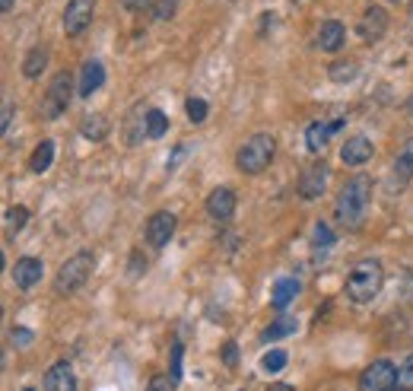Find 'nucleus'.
Wrapping results in <instances>:
<instances>
[{"label":"nucleus","instance_id":"f257e3e1","mask_svg":"<svg viewBox=\"0 0 413 391\" xmlns=\"http://www.w3.org/2000/svg\"><path fill=\"white\" fill-rule=\"evenodd\" d=\"M369 204H372V179L369 175H353L337 194V223L343 229H359L366 223Z\"/></svg>","mask_w":413,"mask_h":391},{"label":"nucleus","instance_id":"f03ea898","mask_svg":"<svg viewBox=\"0 0 413 391\" xmlns=\"http://www.w3.org/2000/svg\"><path fill=\"white\" fill-rule=\"evenodd\" d=\"M381 283H385V270H381L378 261H372V258H366V261H359L353 270H349L347 277V296L353 302H372L375 296L381 293Z\"/></svg>","mask_w":413,"mask_h":391},{"label":"nucleus","instance_id":"7ed1b4c3","mask_svg":"<svg viewBox=\"0 0 413 391\" xmlns=\"http://www.w3.org/2000/svg\"><path fill=\"white\" fill-rule=\"evenodd\" d=\"M273 153H277V140L270 134H254L251 140L241 143L239 156H235V166L245 175H261L273 162Z\"/></svg>","mask_w":413,"mask_h":391},{"label":"nucleus","instance_id":"20e7f679","mask_svg":"<svg viewBox=\"0 0 413 391\" xmlns=\"http://www.w3.org/2000/svg\"><path fill=\"white\" fill-rule=\"evenodd\" d=\"M92 267H95V255H92V251H76L73 258H67V261L61 264V270H57V277H54V289L61 296L76 293V289H80L83 283L92 277Z\"/></svg>","mask_w":413,"mask_h":391},{"label":"nucleus","instance_id":"39448f33","mask_svg":"<svg viewBox=\"0 0 413 391\" xmlns=\"http://www.w3.org/2000/svg\"><path fill=\"white\" fill-rule=\"evenodd\" d=\"M73 80L76 77L70 71H61L54 80H51L48 92H44L42 105H38V115H42L44 121H51V118H57V115H64V112H67L70 99H73Z\"/></svg>","mask_w":413,"mask_h":391},{"label":"nucleus","instance_id":"423d86ee","mask_svg":"<svg viewBox=\"0 0 413 391\" xmlns=\"http://www.w3.org/2000/svg\"><path fill=\"white\" fill-rule=\"evenodd\" d=\"M359 391H397V369L388 359H375L359 375Z\"/></svg>","mask_w":413,"mask_h":391},{"label":"nucleus","instance_id":"0eeeda50","mask_svg":"<svg viewBox=\"0 0 413 391\" xmlns=\"http://www.w3.org/2000/svg\"><path fill=\"white\" fill-rule=\"evenodd\" d=\"M92 13H95V0H67V10H64V32L67 35L86 32V26L92 23Z\"/></svg>","mask_w":413,"mask_h":391},{"label":"nucleus","instance_id":"6e6552de","mask_svg":"<svg viewBox=\"0 0 413 391\" xmlns=\"http://www.w3.org/2000/svg\"><path fill=\"white\" fill-rule=\"evenodd\" d=\"M175 226H178L175 213H169V210L152 213V217L146 219V242H150L152 248H162V245H169V239L175 236Z\"/></svg>","mask_w":413,"mask_h":391},{"label":"nucleus","instance_id":"1a4fd4ad","mask_svg":"<svg viewBox=\"0 0 413 391\" xmlns=\"http://www.w3.org/2000/svg\"><path fill=\"white\" fill-rule=\"evenodd\" d=\"M328 179H330V169L324 166V162H315L311 169H305L302 179H299V198L302 200L321 198L324 188H328Z\"/></svg>","mask_w":413,"mask_h":391},{"label":"nucleus","instance_id":"9d476101","mask_svg":"<svg viewBox=\"0 0 413 391\" xmlns=\"http://www.w3.org/2000/svg\"><path fill=\"white\" fill-rule=\"evenodd\" d=\"M359 35L366 42H378L381 35L388 32V13H385V7H366V13L359 16Z\"/></svg>","mask_w":413,"mask_h":391},{"label":"nucleus","instance_id":"9b49d317","mask_svg":"<svg viewBox=\"0 0 413 391\" xmlns=\"http://www.w3.org/2000/svg\"><path fill=\"white\" fill-rule=\"evenodd\" d=\"M372 140L369 137H349L347 143H343L340 150V162L343 166H366L369 160H372Z\"/></svg>","mask_w":413,"mask_h":391},{"label":"nucleus","instance_id":"f8f14e48","mask_svg":"<svg viewBox=\"0 0 413 391\" xmlns=\"http://www.w3.org/2000/svg\"><path fill=\"white\" fill-rule=\"evenodd\" d=\"M44 267L38 258H19L16 264H13V283H16L19 289H32L38 280H42Z\"/></svg>","mask_w":413,"mask_h":391},{"label":"nucleus","instance_id":"ddd939ff","mask_svg":"<svg viewBox=\"0 0 413 391\" xmlns=\"http://www.w3.org/2000/svg\"><path fill=\"white\" fill-rule=\"evenodd\" d=\"M207 213L216 219V223H226V219L235 213V194L229 191V188H216V191H210Z\"/></svg>","mask_w":413,"mask_h":391},{"label":"nucleus","instance_id":"4468645a","mask_svg":"<svg viewBox=\"0 0 413 391\" xmlns=\"http://www.w3.org/2000/svg\"><path fill=\"white\" fill-rule=\"evenodd\" d=\"M44 391H76V375L70 369V363H54L44 372Z\"/></svg>","mask_w":413,"mask_h":391},{"label":"nucleus","instance_id":"2eb2a0df","mask_svg":"<svg viewBox=\"0 0 413 391\" xmlns=\"http://www.w3.org/2000/svg\"><path fill=\"white\" fill-rule=\"evenodd\" d=\"M76 80H80V90H76L80 92V99H89L102 83H105V67H102L99 61H86Z\"/></svg>","mask_w":413,"mask_h":391},{"label":"nucleus","instance_id":"dca6fc26","mask_svg":"<svg viewBox=\"0 0 413 391\" xmlns=\"http://www.w3.org/2000/svg\"><path fill=\"white\" fill-rule=\"evenodd\" d=\"M343 42H347V29H343L340 20L321 23V29H318V45H321V52H340Z\"/></svg>","mask_w":413,"mask_h":391},{"label":"nucleus","instance_id":"f3484780","mask_svg":"<svg viewBox=\"0 0 413 391\" xmlns=\"http://www.w3.org/2000/svg\"><path fill=\"white\" fill-rule=\"evenodd\" d=\"M391 179L397 181V191H400L404 185H410V181H413V137L404 143V147H400L397 160H394V172H391Z\"/></svg>","mask_w":413,"mask_h":391},{"label":"nucleus","instance_id":"a211bd4d","mask_svg":"<svg viewBox=\"0 0 413 391\" xmlns=\"http://www.w3.org/2000/svg\"><path fill=\"white\" fill-rule=\"evenodd\" d=\"M44 67H48V48L44 45L29 48V54H25V61H23V77L25 80H38L44 73Z\"/></svg>","mask_w":413,"mask_h":391},{"label":"nucleus","instance_id":"6ab92c4d","mask_svg":"<svg viewBox=\"0 0 413 391\" xmlns=\"http://www.w3.org/2000/svg\"><path fill=\"white\" fill-rule=\"evenodd\" d=\"M299 293V280H292V277H283V280L273 283V293H270V306L277 308V312H283L286 306H289L292 299H296Z\"/></svg>","mask_w":413,"mask_h":391},{"label":"nucleus","instance_id":"aec40b11","mask_svg":"<svg viewBox=\"0 0 413 391\" xmlns=\"http://www.w3.org/2000/svg\"><path fill=\"white\" fill-rule=\"evenodd\" d=\"M328 137H330V124H324V121H311L309 131H305V143H309V150L318 156L328 147Z\"/></svg>","mask_w":413,"mask_h":391},{"label":"nucleus","instance_id":"412c9836","mask_svg":"<svg viewBox=\"0 0 413 391\" xmlns=\"http://www.w3.org/2000/svg\"><path fill=\"white\" fill-rule=\"evenodd\" d=\"M51 162H54V143L51 140H42L35 147V153H32V160H29V169L35 175H42V172H48L51 169Z\"/></svg>","mask_w":413,"mask_h":391},{"label":"nucleus","instance_id":"4be33fe9","mask_svg":"<svg viewBox=\"0 0 413 391\" xmlns=\"http://www.w3.org/2000/svg\"><path fill=\"white\" fill-rule=\"evenodd\" d=\"M296 327H299V321H296V318H289V315H283V318H277L273 325H267V327H264L261 340H267V344H270V340H280V337H286V334H292Z\"/></svg>","mask_w":413,"mask_h":391},{"label":"nucleus","instance_id":"5701e85b","mask_svg":"<svg viewBox=\"0 0 413 391\" xmlns=\"http://www.w3.org/2000/svg\"><path fill=\"white\" fill-rule=\"evenodd\" d=\"M143 128H146V137H152V140H159V137H165V131H169V118H165V112H159V109H150V112H146V121H143Z\"/></svg>","mask_w":413,"mask_h":391},{"label":"nucleus","instance_id":"b1692460","mask_svg":"<svg viewBox=\"0 0 413 391\" xmlns=\"http://www.w3.org/2000/svg\"><path fill=\"white\" fill-rule=\"evenodd\" d=\"M80 128H83V137H89V140H102V137L108 134V118L105 115H86Z\"/></svg>","mask_w":413,"mask_h":391},{"label":"nucleus","instance_id":"393cba45","mask_svg":"<svg viewBox=\"0 0 413 391\" xmlns=\"http://www.w3.org/2000/svg\"><path fill=\"white\" fill-rule=\"evenodd\" d=\"M356 73H359V64H356V61H340V64L330 67V80H334V83H349Z\"/></svg>","mask_w":413,"mask_h":391},{"label":"nucleus","instance_id":"a878e982","mask_svg":"<svg viewBox=\"0 0 413 391\" xmlns=\"http://www.w3.org/2000/svg\"><path fill=\"white\" fill-rule=\"evenodd\" d=\"M4 219H6V229H10V236H16V232L23 229L25 223H29V210H25V207H10Z\"/></svg>","mask_w":413,"mask_h":391},{"label":"nucleus","instance_id":"bb28decb","mask_svg":"<svg viewBox=\"0 0 413 391\" xmlns=\"http://www.w3.org/2000/svg\"><path fill=\"white\" fill-rule=\"evenodd\" d=\"M397 391H413V353L397 366Z\"/></svg>","mask_w":413,"mask_h":391},{"label":"nucleus","instance_id":"cd10ccee","mask_svg":"<svg viewBox=\"0 0 413 391\" xmlns=\"http://www.w3.org/2000/svg\"><path fill=\"white\" fill-rule=\"evenodd\" d=\"M184 112H188V118L194 124H200V121H207V102H203V99H197V96H191L188 102H184Z\"/></svg>","mask_w":413,"mask_h":391},{"label":"nucleus","instance_id":"c85d7f7f","mask_svg":"<svg viewBox=\"0 0 413 391\" xmlns=\"http://www.w3.org/2000/svg\"><path fill=\"white\" fill-rule=\"evenodd\" d=\"M175 10H178V0H152V16H156L159 23L172 20V16H175Z\"/></svg>","mask_w":413,"mask_h":391},{"label":"nucleus","instance_id":"c756f323","mask_svg":"<svg viewBox=\"0 0 413 391\" xmlns=\"http://www.w3.org/2000/svg\"><path fill=\"white\" fill-rule=\"evenodd\" d=\"M261 366H264V372H280V369H286V353H283V350H270L264 359H261Z\"/></svg>","mask_w":413,"mask_h":391},{"label":"nucleus","instance_id":"7c9ffc66","mask_svg":"<svg viewBox=\"0 0 413 391\" xmlns=\"http://www.w3.org/2000/svg\"><path fill=\"white\" fill-rule=\"evenodd\" d=\"M311 242H315V245H334V232H330V226L318 223V226H315V236H311Z\"/></svg>","mask_w":413,"mask_h":391},{"label":"nucleus","instance_id":"2f4dec72","mask_svg":"<svg viewBox=\"0 0 413 391\" xmlns=\"http://www.w3.org/2000/svg\"><path fill=\"white\" fill-rule=\"evenodd\" d=\"M146 391H175V378L172 375H156Z\"/></svg>","mask_w":413,"mask_h":391},{"label":"nucleus","instance_id":"473e14b6","mask_svg":"<svg viewBox=\"0 0 413 391\" xmlns=\"http://www.w3.org/2000/svg\"><path fill=\"white\" fill-rule=\"evenodd\" d=\"M172 378H181V344L172 347Z\"/></svg>","mask_w":413,"mask_h":391},{"label":"nucleus","instance_id":"72a5a7b5","mask_svg":"<svg viewBox=\"0 0 413 391\" xmlns=\"http://www.w3.org/2000/svg\"><path fill=\"white\" fill-rule=\"evenodd\" d=\"M222 363H226L229 369H232V366H239V347H235V344L222 347Z\"/></svg>","mask_w":413,"mask_h":391},{"label":"nucleus","instance_id":"f704fd0d","mask_svg":"<svg viewBox=\"0 0 413 391\" xmlns=\"http://www.w3.org/2000/svg\"><path fill=\"white\" fill-rule=\"evenodd\" d=\"M13 344H16V347H29L32 344V331H29V327H13Z\"/></svg>","mask_w":413,"mask_h":391},{"label":"nucleus","instance_id":"c9c22d12","mask_svg":"<svg viewBox=\"0 0 413 391\" xmlns=\"http://www.w3.org/2000/svg\"><path fill=\"white\" fill-rule=\"evenodd\" d=\"M124 7L131 10V13H137V10H143V7H152V0H124Z\"/></svg>","mask_w":413,"mask_h":391},{"label":"nucleus","instance_id":"e433bc0d","mask_svg":"<svg viewBox=\"0 0 413 391\" xmlns=\"http://www.w3.org/2000/svg\"><path fill=\"white\" fill-rule=\"evenodd\" d=\"M10 121H13V102H10V96L4 99V131L10 128Z\"/></svg>","mask_w":413,"mask_h":391},{"label":"nucleus","instance_id":"4c0bfd02","mask_svg":"<svg viewBox=\"0 0 413 391\" xmlns=\"http://www.w3.org/2000/svg\"><path fill=\"white\" fill-rule=\"evenodd\" d=\"M267 391H296V388H292V385H286V382H273Z\"/></svg>","mask_w":413,"mask_h":391},{"label":"nucleus","instance_id":"58836bf2","mask_svg":"<svg viewBox=\"0 0 413 391\" xmlns=\"http://www.w3.org/2000/svg\"><path fill=\"white\" fill-rule=\"evenodd\" d=\"M340 128H343V118H334V121H330V134H337Z\"/></svg>","mask_w":413,"mask_h":391},{"label":"nucleus","instance_id":"ea45409f","mask_svg":"<svg viewBox=\"0 0 413 391\" xmlns=\"http://www.w3.org/2000/svg\"><path fill=\"white\" fill-rule=\"evenodd\" d=\"M13 4H16V0H0V10H4V13H10Z\"/></svg>","mask_w":413,"mask_h":391},{"label":"nucleus","instance_id":"a19ab883","mask_svg":"<svg viewBox=\"0 0 413 391\" xmlns=\"http://www.w3.org/2000/svg\"><path fill=\"white\" fill-rule=\"evenodd\" d=\"M407 112H410V115H413V99H410V102H407Z\"/></svg>","mask_w":413,"mask_h":391},{"label":"nucleus","instance_id":"79ce46f5","mask_svg":"<svg viewBox=\"0 0 413 391\" xmlns=\"http://www.w3.org/2000/svg\"><path fill=\"white\" fill-rule=\"evenodd\" d=\"M388 4H400V0H388Z\"/></svg>","mask_w":413,"mask_h":391},{"label":"nucleus","instance_id":"37998d69","mask_svg":"<svg viewBox=\"0 0 413 391\" xmlns=\"http://www.w3.org/2000/svg\"><path fill=\"white\" fill-rule=\"evenodd\" d=\"M23 391H35V388H23Z\"/></svg>","mask_w":413,"mask_h":391}]
</instances>
